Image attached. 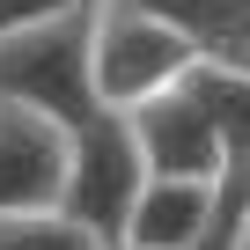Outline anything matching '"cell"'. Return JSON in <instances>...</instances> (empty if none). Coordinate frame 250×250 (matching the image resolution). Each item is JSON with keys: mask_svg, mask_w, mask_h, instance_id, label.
Wrapping results in <instances>:
<instances>
[{"mask_svg": "<svg viewBox=\"0 0 250 250\" xmlns=\"http://www.w3.org/2000/svg\"><path fill=\"white\" fill-rule=\"evenodd\" d=\"M88 30H96V8H74V15H52V22H30V30H15V37H0V103L52 118L59 133L88 125V118L103 110V103H96Z\"/></svg>", "mask_w": 250, "mask_h": 250, "instance_id": "obj_1", "label": "cell"}, {"mask_svg": "<svg viewBox=\"0 0 250 250\" xmlns=\"http://www.w3.org/2000/svg\"><path fill=\"white\" fill-rule=\"evenodd\" d=\"M59 177H66V133L37 110L0 103V221L59 206Z\"/></svg>", "mask_w": 250, "mask_h": 250, "instance_id": "obj_6", "label": "cell"}, {"mask_svg": "<svg viewBox=\"0 0 250 250\" xmlns=\"http://www.w3.org/2000/svg\"><path fill=\"white\" fill-rule=\"evenodd\" d=\"M235 221H243V206H235V213H228V221H221L206 243H191V250H235Z\"/></svg>", "mask_w": 250, "mask_h": 250, "instance_id": "obj_11", "label": "cell"}, {"mask_svg": "<svg viewBox=\"0 0 250 250\" xmlns=\"http://www.w3.org/2000/svg\"><path fill=\"white\" fill-rule=\"evenodd\" d=\"M235 250H250V206H243V221H235Z\"/></svg>", "mask_w": 250, "mask_h": 250, "instance_id": "obj_12", "label": "cell"}, {"mask_svg": "<svg viewBox=\"0 0 250 250\" xmlns=\"http://www.w3.org/2000/svg\"><path fill=\"white\" fill-rule=\"evenodd\" d=\"M147 184V162L133 147L118 110H96L88 125L66 133V177H59V213L81 221L88 235H103L110 250L125 243V221H133V199Z\"/></svg>", "mask_w": 250, "mask_h": 250, "instance_id": "obj_3", "label": "cell"}, {"mask_svg": "<svg viewBox=\"0 0 250 250\" xmlns=\"http://www.w3.org/2000/svg\"><path fill=\"white\" fill-rule=\"evenodd\" d=\"M147 15H162L199 66L243 74L250 81V0H140Z\"/></svg>", "mask_w": 250, "mask_h": 250, "instance_id": "obj_7", "label": "cell"}, {"mask_svg": "<svg viewBox=\"0 0 250 250\" xmlns=\"http://www.w3.org/2000/svg\"><path fill=\"white\" fill-rule=\"evenodd\" d=\"M243 184H250V177H243Z\"/></svg>", "mask_w": 250, "mask_h": 250, "instance_id": "obj_13", "label": "cell"}, {"mask_svg": "<svg viewBox=\"0 0 250 250\" xmlns=\"http://www.w3.org/2000/svg\"><path fill=\"white\" fill-rule=\"evenodd\" d=\"M74 8H96V0H0V37H15L30 22H52V15H74Z\"/></svg>", "mask_w": 250, "mask_h": 250, "instance_id": "obj_10", "label": "cell"}, {"mask_svg": "<svg viewBox=\"0 0 250 250\" xmlns=\"http://www.w3.org/2000/svg\"><path fill=\"white\" fill-rule=\"evenodd\" d=\"M88 52H96V103L103 110H140L147 96H162V88H177L199 59H191V44L162 22V15H147L140 0H96V30H88Z\"/></svg>", "mask_w": 250, "mask_h": 250, "instance_id": "obj_2", "label": "cell"}, {"mask_svg": "<svg viewBox=\"0 0 250 250\" xmlns=\"http://www.w3.org/2000/svg\"><path fill=\"white\" fill-rule=\"evenodd\" d=\"M0 250H110V243L88 235L81 221H66L59 206H44V213H8L0 221Z\"/></svg>", "mask_w": 250, "mask_h": 250, "instance_id": "obj_9", "label": "cell"}, {"mask_svg": "<svg viewBox=\"0 0 250 250\" xmlns=\"http://www.w3.org/2000/svg\"><path fill=\"white\" fill-rule=\"evenodd\" d=\"M235 206H250V184H243V177H221V184L147 177L140 199H133V221H125V243H118V250H191V243H206Z\"/></svg>", "mask_w": 250, "mask_h": 250, "instance_id": "obj_5", "label": "cell"}, {"mask_svg": "<svg viewBox=\"0 0 250 250\" xmlns=\"http://www.w3.org/2000/svg\"><path fill=\"white\" fill-rule=\"evenodd\" d=\"M125 133H133L147 177H184V184H221L228 177V147L213 133V110H206V96H199L191 74L177 88L147 96L140 110H125Z\"/></svg>", "mask_w": 250, "mask_h": 250, "instance_id": "obj_4", "label": "cell"}, {"mask_svg": "<svg viewBox=\"0 0 250 250\" xmlns=\"http://www.w3.org/2000/svg\"><path fill=\"white\" fill-rule=\"evenodd\" d=\"M206 110H213V133L228 147V177H250V81L243 74H221V66H191Z\"/></svg>", "mask_w": 250, "mask_h": 250, "instance_id": "obj_8", "label": "cell"}]
</instances>
